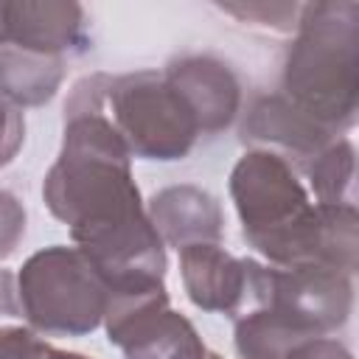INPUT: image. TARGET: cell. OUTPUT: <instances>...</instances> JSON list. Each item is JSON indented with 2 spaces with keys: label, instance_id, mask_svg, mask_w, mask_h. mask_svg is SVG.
Segmentation results:
<instances>
[{
  "label": "cell",
  "instance_id": "1",
  "mask_svg": "<svg viewBox=\"0 0 359 359\" xmlns=\"http://www.w3.org/2000/svg\"><path fill=\"white\" fill-rule=\"evenodd\" d=\"M230 196L247 244L272 266L325 264L353 278L356 208L314 205L289 160L250 149L230 171Z\"/></svg>",
  "mask_w": 359,
  "mask_h": 359
},
{
  "label": "cell",
  "instance_id": "2",
  "mask_svg": "<svg viewBox=\"0 0 359 359\" xmlns=\"http://www.w3.org/2000/svg\"><path fill=\"white\" fill-rule=\"evenodd\" d=\"M107 73L76 81L65 101L62 151L45 174L48 210L70 227V238L143 213L132 180V154L107 115Z\"/></svg>",
  "mask_w": 359,
  "mask_h": 359
},
{
  "label": "cell",
  "instance_id": "3",
  "mask_svg": "<svg viewBox=\"0 0 359 359\" xmlns=\"http://www.w3.org/2000/svg\"><path fill=\"white\" fill-rule=\"evenodd\" d=\"M283 62V95L334 135L356 121L359 6L353 0L306 3Z\"/></svg>",
  "mask_w": 359,
  "mask_h": 359
},
{
  "label": "cell",
  "instance_id": "4",
  "mask_svg": "<svg viewBox=\"0 0 359 359\" xmlns=\"http://www.w3.org/2000/svg\"><path fill=\"white\" fill-rule=\"evenodd\" d=\"M17 294L31 328L48 337H84L104 323L107 286L76 247L34 252L17 275Z\"/></svg>",
  "mask_w": 359,
  "mask_h": 359
},
{
  "label": "cell",
  "instance_id": "5",
  "mask_svg": "<svg viewBox=\"0 0 359 359\" xmlns=\"http://www.w3.org/2000/svg\"><path fill=\"white\" fill-rule=\"evenodd\" d=\"M107 115L132 157L182 160L199 140L188 104L157 70L109 76Z\"/></svg>",
  "mask_w": 359,
  "mask_h": 359
},
{
  "label": "cell",
  "instance_id": "6",
  "mask_svg": "<svg viewBox=\"0 0 359 359\" xmlns=\"http://www.w3.org/2000/svg\"><path fill=\"white\" fill-rule=\"evenodd\" d=\"M247 261V306H264L286 317L309 337H325L348 323L353 309L351 275L325 264L264 266Z\"/></svg>",
  "mask_w": 359,
  "mask_h": 359
},
{
  "label": "cell",
  "instance_id": "7",
  "mask_svg": "<svg viewBox=\"0 0 359 359\" xmlns=\"http://www.w3.org/2000/svg\"><path fill=\"white\" fill-rule=\"evenodd\" d=\"M107 337L126 359H205V342L194 323L168 309L165 286H143L107 294Z\"/></svg>",
  "mask_w": 359,
  "mask_h": 359
},
{
  "label": "cell",
  "instance_id": "8",
  "mask_svg": "<svg viewBox=\"0 0 359 359\" xmlns=\"http://www.w3.org/2000/svg\"><path fill=\"white\" fill-rule=\"evenodd\" d=\"M337 135L325 129L320 121L306 115L297 104H292L283 93L258 95L241 121V143L272 151L289 160L294 168L306 165L314 154H320Z\"/></svg>",
  "mask_w": 359,
  "mask_h": 359
},
{
  "label": "cell",
  "instance_id": "9",
  "mask_svg": "<svg viewBox=\"0 0 359 359\" xmlns=\"http://www.w3.org/2000/svg\"><path fill=\"white\" fill-rule=\"evenodd\" d=\"M6 45L45 53L70 56L90 48L87 14L73 0H3Z\"/></svg>",
  "mask_w": 359,
  "mask_h": 359
},
{
  "label": "cell",
  "instance_id": "10",
  "mask_svg": "<svg viewBox=\"0 0 359 359\" xmlns=\"http://www.w3.org/2000/svg\"><path fill=\"white\" fill-rule=\"evenodd\" d=\"M163 76L188 104L199 137H216L236 121L241 107V84L222 59L208 53H185L171 59Z\"/></svg>",
  "mask_w": 359,
  "mask_h": 359
},
{
  "label": "cell",
  "instance_id": "11",
  "mask_svg": "<svg viewBox=\"0 0 359 359\" xmlns=\"http://www.w3.org/2000/svg\"><path fill=\"white\" fill-rule=\"evenodd\" d=\"M182 286L202 311L238 314L247 303V261L219 244H191L180 250Z\"/></svg>",
  "mask_w": 359,
  "mask_h": 359
},
{
  "label": "cell",
  "instance_id": "12",
  "mask_svg": "<svg viewBox=\"0 0 359 359\" xmlns=\"http://www.w3.org/2000/svg\"><path fill=\"white\" fill-rule=\"evenodd\" d=\"M149 219L163 238L177 250L191 244H219L224 216L219 202L199 185H168L149 202Z\"/></svg>",
  "mask_w": 359,
  "mask_h": 359
},
{
  "label": "cell",
  "instance_id": "13",
  "mask_svg": "<svg viewBox=\"0 0 359 359\" xmlns=\"http://www.w3.org/2000/svg\"><path fill=\"white\" fill-rule=\"evenodd\" d=\"M65 59L31 53L6 45L0 50V95H6L14 107H42L48 104L62 79H65Z\"/></svg>",
  "mask_w": 359,
  "mask_h": 359
},
{
  "label": "cell",
  "instance_id": "14",
  "mask_svg": "<svg viewBox=\"0 0 359 359\" xmlns=\"http://www.w3.org/2000/svg\"><path fill=\"white\" fill-rule=\"evenodd\" d=\"M311 339L272 309L247 306L236 314V351L238 359H286L294 345Z\"/></svg>",
  "mask_w": 359,
  "mask_h": 359
},
{
  "label": "cell",
  "instance_id": "15",
  "mask_svg": "<svg viewBox=\"0 0 359 359\" xmlns=\"http://www.w3.org/2000/svg\"><path fill=\"white\" fill-rule=\"evenodd\" d=\"M317 205L356 208L353 196V143L345 137L331 140L320 154L303 165Z\"/></svg>",
  "mask_w": 359,
  "mask_h": 359
},
{
  "label": "cell",
  "instance_id": "16",
  "mask_svg": "<svg viewBox=\"0 0 359 359\" xmlns=\"http://www.w3.org/2000/svg\"><path fill=\"white\" fill-rule=\"evenodd\" d=\"M0 359H90V356L59 351L48 345L42 337H36L34 328L0 323Z\"/></svg>",
  "mask_w": 359,
  "mask_h": 359
},
{
  "label": "cell",
  "instance_id": "17",
  "mask_svg": "<svg viewBox=\"0 0 359 359\" xmlns=\"http://www.w3.org/2000/svg\"><path fill=\"white\" fill-rule=\"evenodd\" d=\"M219 8L238 20H250L252 25H264L272 31H294L303 6L297 3H227Z\"/></svg>",
  "mask_w": 359,
  "mask_h": 359
},
{
  "label": "cell",
  "instance_id": "18",
  "mask_svg": "<svg viewBox=\"0 0 359 359\" xmlns=\"http://www.w3.org/2000/svg\"><path fill=\"white\" fill-rule=\"evenodd\" d=\"M22 236H25V208L11 191L0 188V261L20 247Z\"/></svg>",
  "mask_w": 359,
  "mask_h": 359
},
{
  "label": "cell",
  "instance_id": "19",
  "mask_svg": "<svg viewBox=\"0 0 359 359\" xmlns=\"http://www.w3.org/2000/svg\"><path fill=\"white\" fill-rule=\"evenodd\" d=\"M25 140V118L6 95H0V168L8 165Z\"/></svg>",
  "mask_w": 359,
  "mask_h": 359
},
{
  "label": "cell",
  "instance_id": "20",
  "mask_svg": "<svg viewBox=\"0 0 359 359\" xmlns=\"http://www.w3.org/2000/svg\"><path fill=\"white\" fill-rule=\"evenodd\" d=\"M286 359H353L351 351L334 337H311L292 348Z\"/></svg>",
  "mask_w": 359,
  "mask_h": 359
},
{
  "label": "cell",
  "instance_id": "21",
  "mask_svg": "<svg viewBox=\"0 0 359 359\" xmlns=\"http://www.w3.org/2000/svg\"><path fill=\"white\" fill-rule=\"evenodd\" d=\"M17 317H22V306L17 300L14 275L8 269H0V323L3 320H17Z\"/></svg>",
  "mask_w": 359,
  "mask_h": 359
},
{
  "label": "cell",
  "instance_id": "22",
  "mask_svg": "<svg viewBox=\"0 0 359 359\" xmlns=\"http://www.w3.org/2000/svg\"><path fill=\"white\" fill-rule=\"evenodd\" d=\"M6 48V20H3V0H0V50Z\"/></svg>",
  "mask_w": 359,
  "mask_h": 359
},
{
  "label": "cell",
  "instance_id": "23",
  "mask_svg": "<svg viewBox=\"0 0 359 359\" xmlns=\"http://www.w3.org/2000/svg\"><path fill=\"white\" fill-rule=\"evenodd\" d=\"M205 359H222V356H219V353H208Z\"/></svg>",
  "mask_w": 359,
  "mask_h": 359
}]
</instances>
